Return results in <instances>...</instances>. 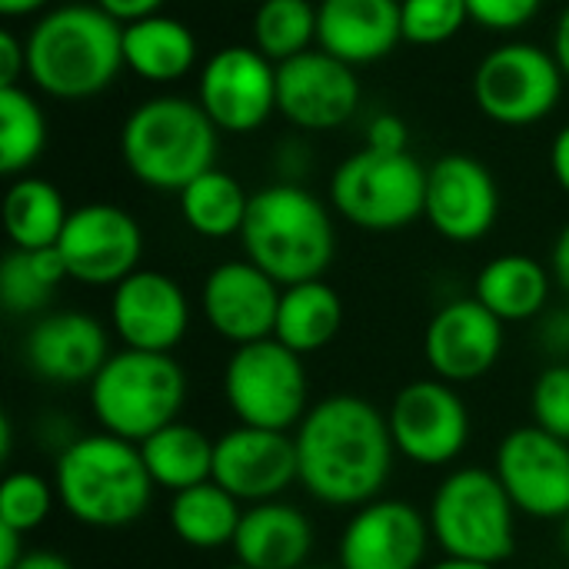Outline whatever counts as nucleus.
<instances>
[{"mask_svg":"<svg viewBox=\"0 0 569 569\" xmlns=\"http://www.w3.org/2000/svg\"><path fill=\"white\" fill-rule=\"evenodd\" d=\"M563 80L550 50L537 43H503L477 63L473 100L493 123L527 127L553 113Z\"/></svg>","mask_w":569,"mask_h":569,"instance_id":"10","label":"nucleus"},{"mask_svg":"<svg viewBox=\"0 0 569 569\" xmlns=\"http://www.w3.org/2000/svg\"><path fill=\"white\" fill-rule=\"evenodd\" d=\"M70 280L67 263L57 247L47 250H10L0 263V300L13 317L40 313L57 287Z\"/></svg>","mask_w":569,"mask_h":569,"instance_id":"32","label":"nucleus"},{"mask_svg":"<svg viewBox=\"0 0 569 569\" xmlns=\"http://www.w3.org/2000/svg\"><path fill=\"white\" fill-rule=\"evenodd\" d=\"M20 73H27V47L3 30L0 33V87H17Z\"/></svg>","mask_w":569,"mask_h":569,"instance_id":"40","label":"nucleus"},{"mask_svg":"<svg viewBox=\"0 0 569 569\" xmlns=\"http://www.w3.org/2000/svg\"><path fill=\"white\" fill-rule=\"evenodd\" d=\"M300 487L323 507L360 510L380 500L393 473V437L387 413L357 393L310 403L293 430Z\"/></svg>","mask_w":569,"mask_h":569,"instance_id":"1","label":"nucleus"},{"mask_svg":"<svg viewBox=\"0 0 569 569\" xmlns=\"http://www.w3.org/2000/svg\"><path fill=\"white\" fill-rule=\"evenodd\" d=\"M43 147L47 120L37 100L20 87H0V173H23L37 163Z\"/></svg>","mask_w":569,"mask_h":569,"instance_id":"34","label":"nucleus"},{"mask_svg":"<svg viewBox=\"0 0 569 569\" xmlns=\"http://www.w3.org/2000/svg\"><path fill=\"white\" fill-rule=\"evenodd\" d=\"M550 167H553L557 183L569 193V123L557 133V140L550 147Z\"/></svg>","mask_w":569,"mask_h":569,"instance_id":"43","label":"nucleus"},{"mask_svg":"<svg viewBox=\"0 0 569 569\" xmlns=\"http://www.w3.org/2000/svg\"><path fill=\"white\" fill-rule=\"evenodd\" d=\"M23 47L30 80L57 100L97 97L127 67L123 27L97 3H67L43 13Z\"/></svg>","mask_w":569,"mask_h":569,"instance_id":"3","label":"nucleus"},{"mask_svg":"<svg viewBox=\"0 0 569 569\" xmlns=\"http://www.w3.org/2000/svg\"><path fill=\"white\" fill-rule=\"evenodd\" d=\"M333 210L360 230L387 233L410 227L427 210V170L417 157L357 150L330 177Z\"/></svg>","mask_w":569,"mask_h":569,"instance_id":"8","label":"nucleus"},{"mask_svg":"<svg viewBox=\"0 0 569 569\" xmlns=\"http://www.w3.org/2000/svg\"><path fill=\"white\" fill-rule=\"evenodd\" d=\"M167 520L183 547L220 550V547H233V537L243 520V503L233 493H227L217 480H207L173 493Z\"/></svg>","mask_w":569,"mask_h":569,"instance_id":"28","label":"nucleus"},{"mask_svg":"<svg viewBox=\"0 0 569 569\" xmlns=\"http://www.w3.org/2000/svg\"><path fill=\"white\" fill-rule=\"evenodd\" d=\"M227 569H250L247 563H233V567H227Z\"/></svg>","mask_w":569,"mask_h":569,"instance_id":"52","label":"nucleus"},{"mask_svg":"<svg viewBox=\"0 0 569 569\" xmlns=\"http://www.w3.org/2000/svg\"><path fill=\"white\" fill-rule=\"evenodd\" d=\"M360 107V80L327 50H307L277 67V110L300 130H337Z\"/></svg>","mask_w":569,"mask_h":569,"instance_id":"18","label":"nucleus"},{"mask_svg":"<svg viewBox=\"0 0 569 569\" xmlns=\"http://www.w3.org/2000/svg\"><path fill=\"white\" fill-rule=\"evenodd\" d=\"M67 217L70 210L63 203V193L40 177H20L3 197V230L17 250L57 247Z\"/></svg>","mask_w":569,"mask_h":569,"instance_id":"30","label":"nucleus"},{"mask_svg":"<svg viewBox=\"0 0 569 569\" xmlns=\"http://www.w3.org/2000/svg\"><path fill=\"white\" fill-rule=\"evenodd\" d=\"M57 500V487L33 470H13L0 483V527L17 533H33L47 523Z\"/></svg>","mask_w":569,"mask_h":569,"instance_id":"35","label":"nucleus"},{"mask_svg":"<svg viewBox=\"0 0 569 569\" xmlns=\"http://www.w3.org/2000/svg\"><path fill=\"white\" fill-rule=\"evenodd\" d=\"M70 280L83 287H117L140 270L143 230L117 203H83L70 210L57 240Z\"/></svg>","mask_w":569,"mask_h":569,"instance_id":"12","label":"nucleus"},{"mask_svg":"<svg viewBox=\"0 0 569 569\" xmlns=\"http://www.w3.org/2000/svg\"><path fill=\"white\" fill-rule=\"evenodd\" d=\"M283 287L250 260L213 267L200 287V310L217 337L233 347L273 337Z\"/></svg>","mask_w":569,"mask_h":569,"instance_id":"19","label":"nucleus"},{"mask_svg":"<svg viewBox=\"0 0 569 569\" xmlns=\"http://www.w3.org/2000/svg\"><path fill=\"white\" fill-rule=\"evenodd\" d=\"M367 147L380 153H407L410 130L397 113H377L367 127Z\"/></svg>","mask_w":569,"mask_h":569,"instance_id":"39","label":"nucleus"},{"mask_svg":"<svg viewBox=\"0 0 569 569\" xmlns=\"http://www.w3.org/2000/svg\"><path fill=\"white\" fill-rule=\"evenodd\" d=\"M250 210L247 190L227 170H207L180 190V213L187 227L207 240H227L243 230Z\"/></svg>","mask_w":569,"mask_h":569,"instance_id":"31","label":"nucleus"},{"mask_svg":"<svg viewBox=\"0 0 569 569\" xmlns=\"http://www.w3.org/2000/svg\"><path fill=\"white\" fill-rule=\"evenodd\" d=\"M303 569H340V567H303Z\"/></svg>","mask_w":569,"mask_h":569,"instance_id":"53","label":"nucleus"},{"mask_svg":"<svg viewBox=\"0 0 569 569\" xmlns=\"http://www.w3.org/2000/svg\"><path fill=\"white\" fill-rule=\"evenodd\" d=\"M493 473L510 493L513 507L533 520H567L569 517V443L540 430H510L493 460Z\"/></svg>","mask_w":569,"mask_h":569,"instance_id":"13","label":"nucleus"},{"mask_svg":"<svg viewBox=\"0 0 569 569\" xmlns=\"http://www.w3.org/2000/svg\"><path fill=\"white\" fill-rule=\"evenodd\" d=\"M310 550L313 527L307 513L283 500L247 507L233 537L237 563H247L250 569H303Z\"/></svg>","mask_w":569,"mask_h":569,"instance_id":"24","label":"nucleus"},{"mask_svg":"<svg viewBox=\"0 0 569 569\" xmlns=\"http://www.w3.org/2000/svg\"><path fill=\"white\" fill-rule=\"evenodd\" d=\"M430 227L450 243L483 240L500 217V190L493 173L470 153H447L427 170Z\"/></svg>","mask_w":569,"mask_h":569,"instance_id":"17","label":"nucleus"},{"mask_svg":"<svg viewBox=\"0 0 569 569\" xmlns=\"http://www.w3.org/2000/svg\"><path fill=\"white\" fill-rule=\"evenodd\" d=\"M123 63L147 83H173L197 63V37L177 17H143L123 27Z\"/></svg>","mask_w":569,"mask_h":569,"instance_id":"26","label":"nucleus"},{"mask_svg":"<svg viewBox=\"0 0 569 569\" xmlns=\"http://www.w3.org/2000/svg\"><path fill=\"white\" fill-rule=\"evenodd\" d=\"M543 0H467L470 20H477L487 30L497 33H510L527 27L537 13H540Z\"/></svg>","mask_w":569,"mask_h":569,"instance_id":"38","label":"nucleus"},{"mask_svg":"<svg viewBox=\"0 0 569 569\" xmlns=\"http://www.w3.org/2000/svg\"><path fill=\"white\" fill-rule=\"evenodd\" d=\"M403 40L400 0H320L317 43L357 67L383 60Z\"/></svg>","mask_w":569,"mask_h":569,"instance_id":"23","label":"nucleus"},{"mask_svg":"<svg viewBox=\"0 0 569 569\" xmlns=\"http://www.w3.org/2000/svg\"><path fill=\"white\" fill-rule=\"evenodd\" d=\"M343 327V300L327 280L283 287L273 337L293 353L307 357L337 340Z\"/></svg>","mask_w":569,"mask_h":569,"instance_id":"27","label":"nucleus"},{"mask_svg":"<svg viewBox=\"0 0 569 569\" xmlns=\"http://www.w3.org/2000/svg\"><path fill=\"white\" fill-rule=\"evenodd\" d=\"M553 57L563 70V77L569 80V7L567 13L560 17V27H557V37H553Z\"/></svg>","mask_w":569,"mask_h":569,"instance_id":"47","label":"nucleus"},{"mask_svg":"<svg viewBox=\"0 0 569 569\" xmlns=\"http://www.w3.org/2000/svg\"><path fill=\"white\" fill-rule=\"evenodd\" d=\"M23 360L40 380L53 387H77V383L90 387V380L110 360L107 327L80 310L43 313L27 330Z\"/></svg>","mask_w":569,"mask_h":569,"instance_id":"22","label":"nucleus"},{"mask_svg":"<svg viewBox=\"0 0 569 569\" xmlns=\"http://www.w3.org/2000/svg\"><path fill=\"white\" fill-rule=\"evenodd\" d=\"M223 400L243 427L293 433L310 410L303 357L277 337L237 347L223 367Z\"/></svg>","mask_w":569,"mask_h":569,"instance_id":"9","label":"nucleus"},{"mask_svg":"<svg viewBox=\"0 0 569 569\" xmlns=\"http://www.w3.org/2000/svg\"><path fill=\"white\" fill-rule=\"evenodd\" d=\"M540 343L550 357H560V363L569 360V310H557L540 327Z\"/></svg>","mask_w":569,"mask_h":569,"instance_id":"41","label":"nucleus"},{"mask_svg":"<svg viewBox=\"0 0 569 569\" xmlns=\"http://www.w3.org/2000/svg\"><path fill=\"white\" fill-rule=\"evenodd\" d=\"M103 13H110L117 23H137L143 17H153L160 13V7L167 0H93Z\"/></svg>","mask_w":569,"mask_h":569,"instance_id":"42","label":"nucleus"},{"mask_svg":"<svg viewBox=\"0 0 569 569\" xmlns=\"http://www.w3.org/2000/svg\"><path fill=\"white\" fill-rule=\"evenodd\" d=\"M53 487L67 517L93 530L130 527L153 500V480L140 447L103 430L80 433L57 453Z\"/></svg>","mask_w":569,"mask_h":569,"instance_id":"2","label":"nucleus"},{"mask_svg":"<svg viewBox=\"0 0 569 569\" xmlns=\"http://www.w3.org/2000/svg\"><path fill=\"white\" fill-rule=\"evenodd\" d=\"M393 447L417 467H450L470 443V410L447 380H410L387 410Z\"/></svg>","mask_w":569,"mask_h":569,"instance_id":"11","label":"nucleus"},{"mask_svg":"<svg viewBox=\"0 0 569 569\" xmlns=\"http://www.w3.org/2000/svg\"><path fill=\"white\" fill-rule=\"evenodd\" d=\"M10 440H13V433H10V417H3V420H0V457H3V460H10Z\"/></svg>","mask_w":569,"mask_h":569,"instance_id":"50","label":"nucleus"},{"mask_svg":"<svg viewBox=\"0 0 569 569\" xmlns=\"http://www.w3.org/2000/svg\"><path fill=\"white\" fill-rule=\"evenodd\" d=\"M427 569H497L490 567V563H477V560H460V557H443L440 563H433V567Z\"/></svg>","mask_w":569,"mask_h":569,"instance_id":"49","label":"nucleus"},{"mask_svg":"<svg viewBox=\"0 0 569 569\" xmlns=\"http://www.w3.org/2000/svg\"><path fill=\"white\" fill-rule=\"evenodd\" d=\"M50 0H0V13L3 17H27L40 7H47Z\"/></svg>","mask_w":569,"mask_h":569,"instance_id":"48","label":"nucleus"},{"mask_svg":"<svg viewBox=\"0 0 569 569\" xmlns=\"http://www.w3.org/2000/svg\"><path fill=\"white\" fill-rule=\"evenodd\" d=\"M213 480L247 507L280 500L300 483L293 433L237 423L213 447Z\"/></svg>","mask_w":569,"mask_h":569,"instance_id":"16","label":"nucleus"},{"mask_svg":"<svg viewBox=\"0 0 569 569\" xmlns=\"http://www.w3.org/2000/svg\"><path fill=\"white\" fill-rule=\"evenodd\" d=\"M197 103L217 130L253 133L277 110V63L257 47H223L200 73Z\"/></svg>","mask_w":569,"mask_h":569,"instance_id":"14","label":"nucleus"},{"mask_svg":"<svg viewBox=\"0 0 569 569\" xmlns=\"http://www.w3.org/2000/svg\"><path fill=\"white\" fill-rule=\"evenodd\" d=\"M550 287H553V273L527 257V253H503L493 257L480 273H477V287L473 297L503 323H523L533 320L537 313H543L547 300H550Z\"/></svg>","mask_w":569,"mask_h":569,"instance_id":"25","label":"nucleus"},{"mask_svg":"<svg viewBox=\"0 0 569 569\" xmlns=\"http://www.w3.org/2000/svg\"><path fill=\"white\" fill-rule=\"evenodd\" d=\"M247 260L280 287L323 280L333 263L337 233L327 207L300 183H273L250 197L240 230Z\"/></svg>","mask_w":569,"mask_h":569,"instance_id":"4","label":"nucleus"},{"mask_svg":"<svg viewBox=\"0 0 569 569\" xmlns=\"http://www.w3.org/2000/svg\"><path fill=\"white\" fill-rule=\"evenodd\" d=\"M23 533L10 530V527H0V569H13L23 560Z\"/></svg>","mask_w":569,"mask_h":569,"instance_id":"45","label":"nucleus"},{"mask_svg":"<svg viewBox=\"0 0 569 569\" xmlns=\"http://www.w3.org/2000/svg\"><path fill=\"white\" fill-rule=\"evenodd\" d=\"M317 40V7L310 0H260L253 13V47L277 67L307 53Z\"/></svg>","mask_w":569,"mask_h":569,"instance_id":"33","label":"nucleus"},{"mask_svg":"<svg viewBox=\"0 0 569 569\" xmlns=\"http://www.w3.org/2000/svg\"><path fill=\"white\" fill-rule=\"evenodd\" d=\"M467 20V0H400L403 40L417 47H437L453 40Z\"/></svg>","mask_w":569,"mask_h":569,"instance_id":"36","label":"nucleus"},{"mask_svg":"<svg viewBox=\"0 0 569 569\" xmlns=\"http://www.w3.org/2000/svg\"><path fill=\"white\" fill-rule=\"evenodd\" d=\"M87 400L103 433L140 447L147 437L180 420L187 403V373L170 353L123 347L120 353H110L90 380Z\"/></svg>","mask_w":569,"mask_h":569,"instance_id":"6","label":"nucleus"},{"mask_svg":"<svg viewBox=\"0 0 569 569\" xmlns=\"http://www.w3.org/2000/svg\"><path fill=\"white\" fill-rule=\"evenodd\" d=\"M13 569H73L70 560H63L60 553H50V550H33V553H23V560Z\"/></svg>","mask_w":569,"mask_h":569,"instance_id":"46","label":"nucleus"},{"mask_svg":"<svg viewBox=\"0 0 569 569\" xmlns=\"http://www.w3.org/2000/svg\"><path fill=\"white\" fill-rule=\"evenodd\" d=\"M120 157L143 187L180 193L213 170L217 127L197 100L150 97L123 120Z\"/></svg>","mask_w":569,"mask_h":569,"instance_id":"5","label":"nucleus"},{"mask_svg":"<svg viewBox=\"0 0 569 569\" xmlns=\"http://www.w3.org/2000/svg\"><path fill=\"white\" fill-rule=\"evenodd\" d=\"M433 543L430 520L407 500L380 497L353 510L340 533V569H423Z\"/></svg>","mask_w":569,"mask_h":569,"instance_id":"15","label":"nucleus"},{"mask_svg":"<svg viewBox=\"0 0 569 569\" xmlns=\"http://www.w3.org/2000/svg\"><path fill=\"white\" fill-rule=\"evenodd\" d=\"M423 353L437 380L473 383L487 377L503 353V320L477 297L443 303L423 333Z\"/></svg>","mask_w":569,"mask_h":569,"instance_id":"20","label":"nucleus"},{"mask_svg":"<svg viewBox=\"0 0 569 569\" xmlns=\"http://www.w3.org/2000/svg\"><path fill=\"white\" fill-rule=\"evenodd\" d=\"M563 547H567V553H569V517L563 520Z\"/></svg>","mask_w":569,"mask_h":569,"instance_id":"51","label":"nucleus"},{"mask_svg":"<svg viewBox=\"0 0 569 569\" xmlns=\"http://www.w3.org/2000/svg\"><path fill=\"white\" fill-rule=\"evenodd\" d=\"M550 267H553V280L569 293V223L560 230V237H557V243H553Z\"/></svg>","mask_w":569,"mask_h":569,"instance_id":"44","label":"nucleus"},{"mask_svg":"<svg viewBox=\"0 0 569 569\" xmlns=\"http://www.w3.org/2000/svg\"><path fill=\"white\" fill-rule=\"evenodd\" d=\"M110 327L130 350L173 353L190 330V300L173 277L137 270L113 287Z\"/></svg>","mask_w":569,"mask_h":569,"instance_id":"21","label":"nucleus"},{"mask_svg":"<svg viewBox=\"0 0 569 569\" xmlns=\"http://www.w3.org/2000/svg\"><path fill=\"white\" fill-rule=\"evenodd\" d=\"M517 507L493 470L460 467L430 500V533L443 557L500 567L517 550Z\"/></svg>","mask_w":569,"mask_h":569,"instance_id":"7","label":"nucleus"},{"mask_svg":"<svg viewBox=\"0 0 569 569\" xmlns=\"http://www.w3.org/2000/svg\"><path fill=\"white\" fill-rule=\"evenodd\" d=\"M530 413L533 427L569 443V363H553L537 377L530 393Z\"/></svg>","mask_w":569,"mask_h":569,"instance_id":"37","label":"nucleus"},{"mask_svg":"<svg viewBox=\"0 0 569 569\" xmlns=\"http://www.w3.org/2000/svg\"><path fill=\"white\" fill-rule=\"evenodd\" d=\"M213 447L217 440H210L200 427L173 420L170 427L147 437L140 443V453L153 487L180 493L213 480Z\"/></svg>","mask_w":569,"mask_h":569,"instance_id":"29","label":"nucleus"}]
</instances>
